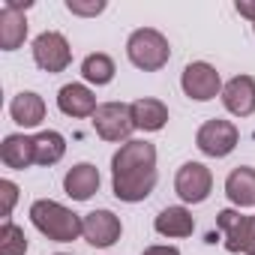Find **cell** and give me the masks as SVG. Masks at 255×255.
Returning <instances> with one entry per match:
<instances>
[{
	"label": "cell",
	"mask_w": 255,
	"mask_h": 255,
	"mask_svg": "<svg viewBox=\"0 0 255 255\" xmlns=\"http://www.w3.org/2000/svg\"><path fill=\"white\" fill-rule=\"evenodd\" d=\"M156 186V147L150 141H126L111 156V189L120 201H144Z\"/></svg>",
	"instance_id": "cell-1"
},
{
	"label": "cell",
	"mask_w": 255,
	"mask_h": 255,
	"mask_svg": "<svg viewBox=\"0 0 255 255\" xmlns=\"http://www.w3.org/2000/svg\"><path fill=\"white\" fill-rule=\"evenodd\" d=\"M30 222L36 225L39 234H45L54 243H72L78 234H84V219L78 213H72L69 207L51 201V198H39L30 207Z\"/></svg>",
	"instance_id": "cell-2"
},
{
	"label": "cell",
	"mask_w": 255,
	"mask_h": 255,
	"mask_svg": "<svg viewBox=\"0 0 255 255\" xmlns=\"http://www.w3.org/2000/svg\"><path fill=\"white\" fill-rule=\"evenodd\" d=\"M126 57H129L132 66H138L144 72H156V69H162L168 63L171 45H168V39L159 30L141 27V30H135L129 39H126Z\"/></svg>",
	"instance_id": "cell-3"
},
{
	"label": "cell",
	"mask_w": 255,
	"mask_h": 255,
	"mask_svg": "<svg viewBox=\"0 0 255 255\" xmlns=\"http://www.w3.org/2000/svg\"><path fill=\"white\" fill-rule=\"evenodd\" d=\"M93 129L102 141H129L135 123H132V105L123 102H102L96 114L90 117Z\"/></svg>",
	"instance_id": "cell-4"
},
{
	"label": "cell",
	"mask_w": 255,
	"mask_h": 255,
	"mask_svg": "<svg viewBox=\"0 0 255 255\" xmlns=\"http://www.w3.org/2000/svg\"><path fill=\"white\" fill-rule=\"evenodd\" d=\"M237 126L231 120H222V117H213L207 123H201V129L195 132V144L204 156H213V159H222L228 156L234 147H237Z\"/></svg>",
	"instance_id": "cell-5"
},
{
	"label": "cell",
	"mask_w": 255,
	"mask_h": 255,
	"mask_svg": "<svg viewBox=\"0 0 255 255\" xmlns=\"http://www.w3.org/2000/svg\"><path fill=\"white\" fill-rule=\"evenodd\" d=\"M33 60H36L39 69H45V72L54 75V72H63L72 63V48H69V42H66L63 33L45 30V33H39L33 39Z\"/></svg>",
	"instance_id": "cell-6"
},
{
	"label": "cell",
	"mask_w": 255,
	"mask_h": 255,
	"mask_svg": "<svg viewBox=\"0 0 255 255\" xmlns=\"http://www.w3.org/2000/svg\"><path fill=\"white\" fill-rule=\"evenodd\" d=\"M180 87H183V93H186L189 99H195V102H210V99H216V93H222V78H219V72H216L210 63L195 60V63H189V66L183 69Z\"/></svg>",
	"instance_id": "cell-7"
},
{
	"label": "cell",
	"mask_w": 255,
	"mask_h": 255,
	"mask_svg": "<svg viewBox=\"0 0 255 255\" xmlns=\"http://www.w3.org/2000/svg\"><path fill=\"white\" fill-rule=\"evenodd\" d=\"M216 225L222 231V240H225V249L228 252H246L252 249V240H255V216H243L240 210H219L216 216Z\"/></svg>",
	"instance_id": "cell-8"
},
{
	"label": "cell",
	"mask_w": 255,
	"mask_h": 255,
	"mask_svg": "<svg viewBox=\"0 0 255 255\" xmlns=\"http://www.w3.org/2000/svg\"><path fill=\"white\" fill-rule=\"evenodd\" d=\"M213 189V174L207 165L201 162H183L177 168V177H174V192L186 201V204H201L207 201Z\"/></svg>",
	"instance_id": "cell-9"
},
{
	"label": "cell",
	"mask_w": 255,
	"mask_h": 255,
	"mask_svg": "<svg viewBox=\"0 0 255 255\" xmlns=\"http://www.w3.org/2000/svg\"><path fill=\"white\" fill-rule=\"evenodd\" d=\"M120 219L111 213V210H93L84 216V240L96 249H108L120 240Z\"/></svg>",
	"instance_id": "cell-10"
},
{
	"label": "cell",
	"mask_w": 255,
	"mask_h": 255,
	"mask_svg": "<svg viewBox=\"0 0 255 255\" xmlns=\"http://www.w3.org/2000/svg\"><path fill=\"white\" fill-rule=\"evenodd\" d=\"M222 105L234 117H249L255 111V78L252 75H234L222 87Z\"/></svg>",
	"instance_id": "cell-11"
},
{
	"label": "cell",
	"mask_w": 255,
	"mask_h": 255,
	"mask_svg": "<svg viewBox=\"0 0 255 255\" xmlns=\"http://www.w3.org/2000/svg\"><path fill=\"white\" fill-rule=\"evenodd\" d=\"M57 108L66 117H93L99 105H96V96H93L90 87L72 81V84H63L57 90Z\"/></svg>",
	"instance_id": "cell-12"
},
{
	"label": "cell",
	"mask_w": 255,
	"mask_h": 255,
	"mask_svg": "<svg viewBox=\"0 0 255 255\" xmlns=\"http://www.w3.org/2000/svg\"><path fill=\"white\" fill-rule=\"evenodd\" d=\"M63 189L69 198L75 201H87L93 192H99V168L90 165V162H78L66 171L63 177Z\"/></svg>",
	"instance_id": "cell-13"
},
{
	"label": "cell",
	"mask_w": 255,
	"mask_h": 255,
	"mask_svg": "<svg viewBox=\"0 0 255 255\" xmlns=\"http://www.w3.org/2000/svg\"><path fill=\"white\" fill-rule=\"evenodd\" d=\"M24 39H27L24 9H15L12 3H3V9H0V48L15 51V48H21Z\"/></svg>",
	"instance_id": "cell-14"
},
{
	"label": "cell",
	"mask_w": 255,
	"mask_h": 255,
	"mask_svg": "<svg viewBox=\"0 0 255 255\" xmlns=\"http://www.w3.org/2000/svg\"><path fill=\"white\" fill-rule=\"evenodd\" d=\"M9 114L18 126H24V129H33V126H39L45 120V99L33 90H21L18 96H12L9 102Z\"/></svg>",
	"instance_id": "cell-15"
},
{
	"label": "cell",
	"mask_w": 255,
	"mask_h": 255,
	"mask_svg": "<svg viewBox=\"0 0 255 255\" xmlns=\"http://www.w3.org/2000/svg\"><path fill=\"white\" fill-rule=\"evenodd\" d=\"M225 195L237 207H255V168L240 165L225 177Z\"/></svg>",
	"instance_id": "cell-16"
},
{
	"label": "cell",
	"mask_w": 255,
	"mask_h": 255,
	"mask_svg": "<svg viewBox=\"0 0 255 255\" xmlns=\"http://www.w3.org/2000/svg\"><path fill=\"white\" fill-rule=\"evenodd\" d=\"M0 159H3L6 168H15V171H24V168L36 165L33 138H27V135H6L3 144H0Z\"/></svg>",
	"instance_id": "cell-17"
},
{
	"label": "cell",
	"mask_w": 255,
	"mask_h": 255,
	"mask_svg": "<svg viewBox=\"0 0 255 255\" xmlns=\"http://www.w3.org/2000/svg\"><path fill=\"white\" fill-rule=\"evenodd\" d=\"M132 123H135V129H144V132H159L162 126L168 123V108L165 102L159 99H135L132 102Z\"/></svg>",
	"instance_id": "cell-18"
},
{
	"label": "cell",
	"mask_w": 255,
	"mask_h": 255,
	"mask_svg": "<svg viewBox=\"0 0 255 255\" xmlns=\"http://www.w3.org/2000/svg\"><path fill=\"white\" fill-rule=\"evenodd\" d=\"M153 228L162 237H189L195 231V219L186 207H165V210H159Z\"/></svg>",
	"instance_id": "cell-19"
},
{
	"label": "cell",
	"mask_w": 255,
	"mask_h": 255,
	"mask_svg": "<svg viewBox=\"0 0 255 255\" xmlns=\"http://www.w3.org/2000/svg\"><path fill=\"white\" fill-rule=\"evenodd\" d=\"M33 153H36V165H54L66 153V138L54 129H45L33 135Z\"/></svg>",
	"instance_id": "cell-20"
},
{
	"label": "cell",
	"mask_w": 255,
	"mask_h": 255,
	"mask_svg": "<svg viewBox=\"0 0 255 255\" xmlns=\"http://www.w3.org/2000/svg\"><path fill=\"white\" fill-rule=\"evenodd\" d=\"M114 72H117V69H114V60H111L108 54H102V51L87 54L84 63H81V75H84V81H90V84H96V87L111 84Z\"/></svg>",
	"instance_id": "cell-21"
},
{
	"label": "cell",
	"mask_w": 255,
	"mask_h": 255,
	"mask_svg": "<svg viewBox=\"0 0 255 255\" xmlns=\"http://www.w3.org/2000/svg\"><path fill=\"white\" fill-rule=\"evenodd\" d=\"M27 252V237L15 222H3L0 225V255H24Z\"/></svg>",
	"instance_id": "cell-22"
},
{
	"label": "cell",
	"mask_w": 255,
	"mask_h": 255,
	"mask_svg": "<svg viewBox=\"0 0 255 255\" xmlns=\"http://www.w3.org/2000/svg\"><path fill=\"white\" fill-rule=\"evenodd\" d=\"M0 198H3V222L12 216V207H15V201H18V186L12 183V180H0Z\"/></svg>",
	"instance_id": "cell-23"
},
{
	"label": "cell",
	"mask_w": 255,
	"mask_h": 255,
	"mask_svg": "<svg viewBox=\"0 0 255 255\" xmlns=\"http://www.w3.org/2000/svg\"><path fill=\"white\" fill-rule=\"evenodd\" d=\"M66 9L72 15H99L105 9L102 0H93V3H81V0H66Z\"/></svg>",
	"instance_id": "cell-24"
},
{
	"label": "cell",
	"mask_w": 255,
	"mask_h": 255,
	"mask_svg": "<svg viewBox=\"0 0 255 255\" xmlns=\"http://www.w3.org/2000/svg\"><path fill=\"white\" fill-rule=\"evenodd\" d=\"M234 9H237L243 18H249V21L255 24V0H237V3H234Z\"/></svg>",
	"instance_id": "cell-25"
},
{
	"label": "cell",
	"mask_w": 255,
	"mask_h": 255,
	"mask_svg": "<svg viewBox=\"0 0 255 255\" xmlns=\"http://www.w3.org/2000/svg\"><path fill=\"white\" fill-rule=\"evenodd\" d=\"M141 255H180L177 246H147Z\"/></svg>",
	"instance_id": "cell-26"
},
{
	"label": "cell",
	"mask_w": 255,
	"mask_h": 255,
	"mask_svg": "<svg viewBox=\"0 0 255 255\" xmlns=\"http://www.w3.org/2000/svg\"><path fill=\"white\" fill-rule=\"evenodd\" d=\"M249 255H255V240H252V249H249Z\"/></svg>",
	"instance_id": "cell-27"
},
{
	"label": "cell",
	"mask_w": 255,
	"mask_h": 255,
	"mask_svg": "<svg viewBox=\"0 0 255 255\" xmlns=\"http://www.w3.org/2000/svg\"><path fill=\"white\" fill-rule=\"evenodd\" d=\"M252 30H255V24H252Z\"/></svg>",
	"instance_id": "cell-28"
},
{
	"label": "cell",
	"mask_w": 255,
	"mask_h": 255,
	"mask_svg": "<svg viewBox=\"0 0 255 255\" xmlns=\"http://www.w3.org/2000/svg\"><path fill=\"white\" fill-rule=\"evenodd\" d=\"M60 255H63V252H60Z\"/></svg>",
	"instance_id": "cell-29"
}]
</instances>
